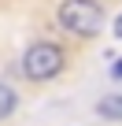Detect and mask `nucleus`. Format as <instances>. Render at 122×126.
I'll use <instances>...</instances> for the list:
<instances>
[{"label": "nucleus", "mask_w": 122, "mask_h": 126, "mask_svg": "<svg viewBox=\"0 0 122 126\" xmlns=\"http://www.w3.org/2000/svg\"><path fill=\"white\" fill-rule=\"evenodd\" d=\"M55 22L74 37H96L104 26V8L100 0H63L55 11Z\"/></svg>", "instance_id": "obj_1"}, {"label": "nucleus", "mask_w": 122, "mask_h": 126, "mask_svg": "<svg viewBox=\"0 0 122 126\" xmlns=\"http://www.w3.org/2000/svg\"><path fill=\"white\" fill-rule=\"evenodd\" d=\"M63 67H67V56L52 41H37L22 52V74L30 82H52L55 74H63Z\"/></svg>", "instance_id": "obj_2"}, {"label": "nucleus", "mask_w": 122, "mask_h": 126, "mask_svg": "<svg viewBox=\"0 0 122 126\" xmlns=\"http://www.w3.org/2000/svg\"><path fill=\"white\" fill-rule=\"evenodd\" d=\"M19 108V93L8 85V82H0V122L4 119H11V111Z\"/></svg>", "instance_id": "obj_3"}, {"label": "nucleus", "mask_w": 122, "mask_h": 126, "mask_svg": "<svg viewBox=\"0 0 122 126\" xmlns=\"http://www.w3.org/2000/svg\"><path fill=\"white\" fill-rule=\"evenodd\" d=\"M96 111H100V119H122V96H104L96 104Z\"/></svg>", "instance_id": "obj_4"}, {"label": "nucleus", "mask_w": 122, "mask_h": 126, "mask_svg": "<svg viewBox=\"0 0 122 126\" xmlns=\"http://www.w3.org/2000/svg\"><path fill=\"white\" fill-rule=\"evenodd\" d=\"M111 74H115V78L122 82V59H118V63H115V67H111Z\"/></svg>", "instance_id": "obj_5"}, {"label": "nucleus", "mask_w": 122, "mask_h": 126, "mask_svg": "<svg viewBox=\"0 0 122 126\" xmlns=\"http://www.w3.org/2000/svg\"><path fill=\"white\" fill-rule=\"evenodd\" d=\"M115 37H122V15H118V22H115Z\"/></svg>", "instance_id": "obj_6"}]
</instances>
